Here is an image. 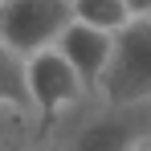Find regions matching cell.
Returning <instances> with one entry per match:
<instances>
[{
  "instance_id": "obj_1",
  "label": "cell",
  "mask_w": 151,
  "mask_h": 151,
  "mask_svg": "<svg viewBox=\"0 0 151 151\" xmlns=\"http://www.w3.org/2000/svg\"><path fill=\"white\" fill-rule=\"evenodd\" d=\"M151 135V102L110 106L86 94L53 119H37L25 151H135Z\"/></svg>"
},
{
  "instance_id": "obj_2",
  "label": "cell",
  "mask_w": 151,
  "mask_h": 151,
  "mask_svg": "<svg viewBox=\"0 0 151 151\" xmlns=\"http://www.w3.org/2000/svg\"><path fill=\"white\" fill-rule=\"evenodd\" d=\"M94 94L110 106L151 102V21H127L114 33V45Z\"/></svg>"
},
{
  "instance_id": "obj_3",
  "label": "cell",
  "mask_w": 151,
  "mask_h": 151,
  "mask_svg": "<svg viewBox=\"0 0 151 151\" xmlns=\"http://www.w3.org/2000/svg\"><path fill=\"white\" fill-rule=\"evenodd\" d=\"M74 25V0H0V41L17 57L57 45Z\"/></svg>"
},
{
  "instance_id": "obj_4",
  "label": "cell",
  "mask_w": 151,
  "mask_h": 151,
  "mask_svg": "<svg viewBox=\"0 0 151 151\" xmlns=\"http://www.w3.org/2000/svg\"><path fill=\"white\" fill-rule=\"evenodd\" d=\"M25 82H29V102H33V114L37 119H53L65 106H74L78 98L94 94V90L82 86L78 70L53 45L41 49V53H33V57H25Z\"/></svg>"
},
{
  "instance_id": "obj_5",
  "label": "cell",
  "mask_w": 151,
  "mask_h": 151,
  "mask_svg": "<svg viewBox=\"0 0 151 151\" xmlns=\"http://www.w3.org/2000/svg\"><path fill=\"white\" fill-rule=\"evenodd\" d=\"M110 45H114V33H102V29H90V25H78V21H74V25L57 37L53 49L78 70V78H82L86 90H94L98 78H102V70H106Z\"/></svg>"
},
{
  "instance_id": "obj_6",
  "label": "cell",
  "mask_w": 151,
  "mask_h": 151,
  "mask_svg": "<svg viewBox=\"0 0 151 151\" xmlns=\"http://www.w3.org/2000/svg\"><path fill=\"white\" fill-rule=\"evenodd\" d=\"M74 21L102 29V33H119L131 21V12H127L123 0H74Z\"/></svg>"
},
{
  "instance_id": "obj_7",
  "label": "cell",
  "mask_w": 151,
  "mask_h": 151,
  "mask_svg": "<svg viewBox=\"0 0 151 151\" xmlns=\"http://www.w3.org/2000/svg\"><path fill=\"white\" fill-rule=\"evenodd\" d=\"M0 102L33 110V102H29V82H25V57H17L4 41H0Z\"/></svg>"
},
{
  "instance_id": "obj_8",
  "label": "cell",
  "mask_w": 151,
  "mask_h": 151,
  "mask_svg": "<svg viewBox=\"0 0 151 151\" xmlns=\"http://www.w3.org/2000/svg\"><path fill=\"white\" fill-rule=\"evenodd\" d=\"M33 131H37V114H33V110L0 102V147L25 151L29 139H33Z\"/></svg>"
},
{
  "instance_id": "obj_9",
  "label": "cell",
  "mask_w": 151,
  "mask_h": 151,
  "mask_svg": "<svg viewBox=\"0 0 151 151\" xmlns=\"http://www.w3.org/2000/svg\"><path fill=\"white\" fill-rule=\"evenodd\" d=\"M131 21H151V0H123Z\"/></svg>"
},
{
  "instance_id": "obj_10",
  "label": "cell",
  "mask_w": 151,
  "mask_h": 151,
  "mask_svg": "<svg viewBox=\"0 0 151 151\" xmlns=\"http://www.w3.org/2000/svg\"><path fill=\"white\" fill-rule=\"evenodd\" d=\"M135 151H151V135H147V139H143V143H139Z\"/></svg>"
},
{
  "instance_id": "obj_11",
  "label": "cell",
  "mask_w": 151,
  "mask_h": 151,
  "mask_svg": "<svg viewBox=\"0 0 151 151\" xmlns=\"http://www.w3.org/2000/svg\"><path fill=\"white\" fill-rule=\"evenodd\" d=\"M0 151H12V147H0Z\"/></svg>"
}]
</instances>
